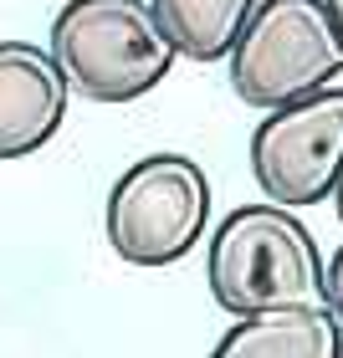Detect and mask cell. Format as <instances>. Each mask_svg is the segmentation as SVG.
<instances>
[{
    "label": "cell",
    "instance_id": "6da1fadb",
    "mask_svg": "<svg viewBox=\"0 0 343 358\" xmlns=\"http://www.w3.org/2000/svg\"><path fill=\"white\" fill-rule=\"evenodd\" d=\"M323 251L287 205L231 210L205 246V282L220 313L256 317L323 302Z\"/></svg>",
    "mask_w": 343,
    "mask_h": 358
},
{
    "label": "cell",
    "instance_id": "7a4b0ae2",
    "mask_svg": "<svg viewBox=\"0 0 343 358\" xmlns=\"http://www.w3.org/2000/svg\"><path fill=\"white\" fill-rule=\"evenodd\" d=\"M46 52L77 97L103 108L154 92L179 62L149 0H67L52 21Z\"/></svg>",
    "mask_w": 343,
    "mask_h": 358
},
{
    "label": "cell",
    "instance_id": "3957f363",
    "mask_svg": "<svg viewBox=\"0 0 343 358\" xmlns=\"http://www.w3.org/2000/svg\"><path fill=\"white\" fill-rule=\"evenodd\" d=\"M108 246L123 266L164 271L210 231V179L190 154H149L118 174L103 210Z\"/></svg>",
    "mask_w": 343,
    "mask_h": 358
},
{
    "label": "cell",
    "instance_id": "277c9868",
    "mask_svg": "<svg viewBox=\"0 0 343 358\" xmlns=\"http://www.w3.org/2000/svg\"><path fill=\"white\" fill-rule=\"evenodd\" d=\"M231 92L246 108H287L307 92L333 87L343 52L323 0H256L251 21L225 57Z\"/></svg>",
    "mask_w": 343,
    "mask_h": 358
},
{
    "label": "cell",
    "instance_id": "5b68a950",
    "mask_svg": "<svg viewBox=\"0 0 343 358\" xmlns=\"http://www.w3.org/2000/svg\"><path fill=\"white\" fill-rule=\"evenodd\" d=\"M251 179L272 205L307 210L333 200L343 179V87L272 108L251 134Z\"/></svg>",
    "mask_w": 343,
    "mask_h": 358
},
{
    "label": "cell",
    "instance_id": "8992f818",
    "mask_svg": "<svg viewBox=\"0 0 343 358\" xmlns=\"http://www.w3.org/2000/svg\"><path fill=\"white\" fill-rule=\"evenodd\" d=\"M67 77L36 41H0V159H26L67 118Z\"/></svg>",
    "mask_w": 343,
    "mask_h": 358
},
{
    "label": "cell",
    "instance_id": "52a82bcc",
    "mask_svg": "<svg viewBox=\"0 0 343 358\" xmlns=\"http://www.w3.org/2000/svg\"><path fill=\"white\" fill-rule=\"evenodd\" d=\"M210 358H343V328L333 322L328 302L256 313L236 317Z\"/></svg>",
    "mask_w": 343,
    "mask_h": 358
},
{
    "label": "cell",
    "instance_id": "ba28073f",
    "mask_svg": "<svg viewBox=\"0 0 343 358\" xmlns=\"http://www.w3.org/2000/svg\"><path fill=\"white\" fill-rule=\"evenodd\" d=\"M159 31L169 36L174 57L185 62H225L241 36V26L251 21L256 0H149Z\"/></svg>",
    "mask_w": 343,
    "mask_h": 358
},
{
    "label": "cell",
    "instance_id": "9c48e42d",
    "mask_svg": "<svg viewBox=\"0 0 343 358\" xmlns=\"http://www.w3.org/2000/svg\"><path fill=\"white\" fill-rule=\"evenodd\" d=\"M323 302H328L333 322L343 328V246L328 256V266H323Z\"/></svg>",
    "mask_w": 343,
    "mask_h": 358
},
{
    "label": "cell",
    "instance_id": "30bf717a",
    "mask_svg": "<svg viewBox=\"0 0 343 358\" xmlns=\"http://www.w3.org/2000/svg\"><path fill=\"white\" fill-rule=\"evenodd\" d=\"M328 6V21H333V36H338V52H343V0H323Z\"/></svg>",
    "mask_w": 343,
    "mask_h": 358
},
{
    "label": "cell",
    "instance_id": "8fae6325",
    "mask_svg": "<svg viewBox=\"0 0 343 358\" xmlns=\"http://www.w3.org/2000/svg\"><path fill=\"white\" fill-rule=\"evenodd\" d=\"M333 210H338V220H343V179H338V189H333Z\"/></svg>",
    "mask_w": 343,
    "mask_h": 358
}]
</instances>
